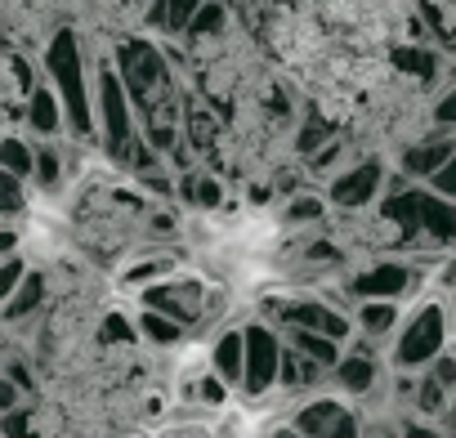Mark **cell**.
<instances>
[{
	"instance_id": "52a82bcc",
	"label": "cell",
	"mask_w": 456,
	"mask_h": 438,
	"mask_svg": "<svg viewBox=\"0 0 456 438\" xmlns=\"http://www.w3.org/2000/svg\"><path fill=\"white\" fill-rule=\"evenodd\" d=\"M282 376V349L269 327H247V389L265 398Z\"/></svg>"
},
{
	"instance_id": "8fae6325",
	"label": "cell",
	"mask_w": 456,
	"mask_h": 438,
	"mask_svg": "<svg viewBox=\"0 0 456 438\" xmlns=\"http://www.w3.org/2000/svg\"><path fill=\"white\" fill-rule=\"evenodd\" d=\"M447 50H452V54H456V36H452V41H447Z\"/></svg>"
},
{
	"instance_id": "3957f363",
	"label": "cell",
	"mask_w": 456,
	"mask_h": 438,
	"mask_svg": "<svg viewBox=\"0 0 456 438\" xmlns=\"http://www.w3.org/2000/svg\"><path fill=\"white\" fill-rule=\"evenodd\" d=\"M456 85V54L443 50L438 54V72H420L411 63L398 59V68L371 90V99L362 103V112L354 117V126L345 130L367 161H407L434 130L438 103L452 94Z\"/></svg>"
},
{
	"instance_id": "ba28073f",
	"label": "cell",
	"mask_w": 456,
	"mask_h": 438,
	"mask_svg": "<svg viewBox=\"0 0 456 438\" xmlns=\"http://www.w3.org/2000/svg\"><path fill=\"white\" fill-rule=\"evenodd\" d=\"M394 327H398L394 300H367V304H358V331H362V340H385V336H394Z\"/></svg>"
},
{
	"instance_id": "277c9868",
	"label": "cell",
	"mask_w": 456,
	"mask_h": 438,
	"mask_svg": "<svg viewBox=\"0 0 456 438\" xmlns=\"http://www.w3.org/2000/svg\"><path fill=\"white\" fill-rule=\"evenodd\" d=\"M327 36L358 54H407L420 45V19L398 0H305Z\"/></svg>"
},
{
	"instance_id": "6da1fadb",
	"label": "cell",
	"mask_w": 456,
	"mask_h": 438,
	"mask_svg": "<svg viewBox=\"0 0 456 438\" xmlns=\"http://www.w3.org/2000/svg\"><path fill=\"white\" fill-rule=\"evenodd\" d=\"M305 112L309 108L296 90L219 112L215 143L206 152V174H219L228 188L251 201H273L282 179H291L305 161Z\"/></svg>"
},
{
	"instance_id": "8992f818",
	"label": "cell",
	"mask_w": 456,
	"mask_h": 438,
	"mask_svg": "<svg viewBox=\"0 0 456 438\" xmlns=\"http://www.w3.org/2000/svg\"><path fill=\"white\" fill-rule=\"evenodd\" d=\"M37 90H41V68H37V59H28V54H19V50L0 54V103H5L10 134H19L23 117L37 108Z\"/></svg>"
},
{
	"instance_id": "30bf717a",
	"label": "cell",
	"mask_w": 456,
	"mask_h": 438,
	"mask_svg": "<svg viewBox=\"0 0 456 438\" xmlns=\"http://www.w3.org/2000/svg\"><path fill=\"white\" fill-rule=\"evenodd\" d=\"M398 5H403L407 14H416V19L425 23V0H398Z\"/></svg>"
},
{
	"instance_id": "5b68a950",
	"label": "cell",
	"mask_w": 456,
	"mask_h": 438,
	"mask_svg": "<svg viewBox=\"0 0 456 438\" xmlns=\"http://www.w3.org/2000/svg\"><path fill=\"white\" fill-rule=\"evenodd\" d=\"M0 28H5V50H19L37 63L68 32L54 0H0Z\"/></svg>"
},
{
	"instance_id": "9c48e42d",
	"label": "cell",
	"mask_w": 456,
	"mask_h": 438,
	"mask_svg": "<svg viewBox=\"0 0 456 438\" xmlns=\"http://www.w3.org/2000/svg\"><path fill=\"white\" fill-rule=\"evenodd\" d=\"M434 19V28H438V36H443V45L456 36V0H425V23Z\"/></svg>"
},
{
	"instance_id": "7a4b0ae2",
	"label": "cell",
	"mask_w": 456,
	"mask_h": 438,
	"mask_svg": "<svg viewBox=\"0 0 456 438\" xmlns=\"http://www.w3.org/2000/svg\"><path fill=\"white\" fill-rule=\"evenodd\" d=\"M170 59L183 68L188 85L219 112H233L256 99H278L291 90L287 77L265 54L260 36L233 10H224L215 19V28H201L188 41H179V54H170Z\"/></svg>"
}]
</instances>
